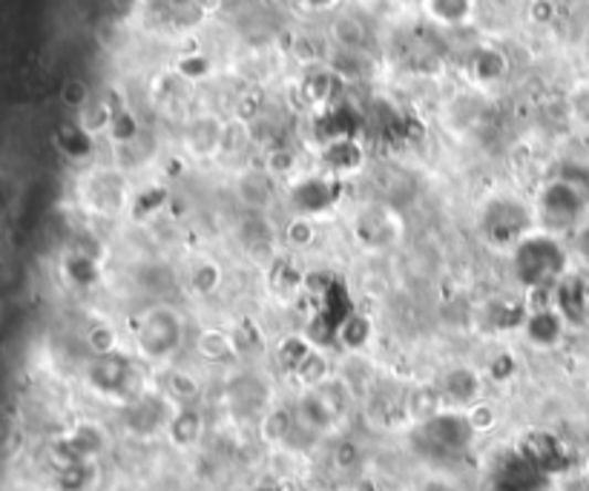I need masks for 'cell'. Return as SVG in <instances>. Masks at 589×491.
<instances>
[{
  "instance_id": "obj_1",
  "label": "cell",
  "mask_w": 589,
  "mask_h": 491,
  "mask_svg": "<svg viewBox=\"0 0 589 491\" xmlns=\"http://www.w3.org/2000/svg\"><path fill=\"white\" fill-rule=\"evenodd\" d=\"M127 348L144 368L165 370L181 363V356L190 351L193 325L185 307L176 300H152L129 314L127 325Z\"/></svg>"
},
{
  "instance_id": "obj_2",
  "label": "cell",
  "mask_w": 589,
  "mask_h": 491,
  "mask_svg": "<svg viewBox=\"0 0 589 491\" xmlns=\"http://www.w3.org/2000/svg\"><path fill=\"white\" fill-rule=\"evenodd\" d=\"M503 268L512 291L520 293L526 302L553 296L560 282L575 273L567 236L544 228H532L520 236L503 257Z\"/></svg>"
},
{
  "instance_id": "obj_3",
  "label": "cell",
  "mask_w": 589,
  "mask_h": 491,
  "mask_svg": "<svg viewBox=\"0 0 589 491\" xmlns=\"http://www.w3.org/2000/svg\"><path fill=\"white\" fill-rule=\"evenodd\" d=\"M133 178L122 161L90 158L72 178V205L84 224H113L133 207Z\"/></svg>"
},
{
  "instance_id": "obj_4",
  "label": "cell",
  "mask_w": 589,
  "mask_h": 491,
  "mask_svg": "<svg viewBox=\"0 0 589 491\" xmlns=\"http://www.w3.org/2000/svg\"><path fill=\"white\" fill-rule=\"evenodd\" d=\"M532 228H538L535 210H532V199L524 196V192H517L515 187H497V190L486 192L481 205H477V210H474L477 242L486 250H492V253H497L501 259Z\"/></svg>"
},
{
  "instance_id": "obj_5",
  "label": "cell",
  "mask_w": 589,
  "mask_h": 491,
  "mask_svg": "<svg viewBox=\"0 0 589 491\" xmlns=\"http://www.w3.org/2000/svg\"><path fill=\"white\" fill-rule=\"evenodd\" d=\"M348 242L362 257H388L406 239V219L388 199H359L343 213Z\"/></svg>"
},
{
  "instance_id": "obj_6",
  "label": "cell",
  "mask_w": 589,
  "mask_h": 491,
  "mask_svg": "<svg viewBox=\"0 0 589 491\" xmlns=\"http://www.w3.org/2000/svg\"><path fill=\"white\" fill-rule=\"evenodd\" d=\"M538 228L569 236L589 216V192L560 173H549L529 192Z\"/></svg>"
},
{
  "instance_id": "obj_7",
  "label": "cell",
  "mask_w": 589,
  "mask_h": 491,
  "mask_svg": "<svg viewBox=\"0 0 589 491\" xmlns=\"http://www.w3.org/2000/svg\"><path fill=\"white\" fill-rule=\"evenodd\" d=\"M477 428L469 420V411H457V408H434L425 417H420L414 426V440L429 457L431 463L445 466L454 463L460 457L472 449Z\"/></svg>"
},
{
  "instance_id": "obj_8",
  "label": "cell",
  "mask_w": 589,
  "mask_h": 491,
  "mask_svg": "<svg viewBox=\"0 0 589 491\" xmlns=\"http://www.w3.org/2000/svg\"><path fill=\"white\" fill-rule=\"evenodd\" d=\"M460 84L472 86L477 93L497 98L512 84L515 75V58L495 38H483L481 32L463 46L457 55Z\"/></svg>"
},
{
  "instance_id": "obj_9",
  "label": "cell",
  "mask_w": 589,
  "mask_h": 491,
  "mask_svg": "<svg viewBox=\"0 0 589 491\" xmlns=\"http://www.w3.org/2000/svg\"><path fill=\"white\" fill-rule=\"evenodd\" d=\"M345 185L323 167L308 164L282 187V207L291 216H308V219L328 221L334 213H343Z\"/></svg>"
},
{
  "instance_id": "obj_10",
  "label": "cell",
  "mask_w": 589,
  "mask_h": 491,
  "mask_svg": "<svg viewBox=\"0 0 589 491\" xmlns=\"http://www.w3.org/2000/svg\"><path fill=\"white\" fill-rule=\"evenodd\" d=\"M233 122L213 107H196L179 122V147L187 161L213 164L228 156Z\"/></svg>"
},
{
  "instance_id": "obj_11",
  "label": "cell",
  "mask_w": 589,
  "mask_h": 491,
  "mask_svg": "<svg viewBox=\"0 0 589 491\" xmlns=\"http://www.w3.org/2000/svg\"><path fill=\"white\" fill-rule=\"evenodd\" d=\"M569 325H572V320L560 311V305L553 296L529 300L526 302L524 316L517 322L515 336L524 342L526 348L538 351V354H549V351H558L567 342Z\"/></svg>"
},
{
  "instance_id": "obj_12",
  "label": "cell",
  "mask_w": 589,
  "mask_h": 491,
  "mask_svg": "<svg viewBox=\"0 0 589 491\" xmlns=\"http://www.w3.org/2000/svg\"><path fill=\"white\" fill-rule=\"evenodd\" d=\"M483 0H420L417 18L438 38L477 35L483 23Z\"/></svg>"
},
{
  "instance_id": "obj_13",
  "label": "cell",
  "mask_w": 589,
  "mask_h": 491,
  "mask_svg": "<svg viewBox=\"0 0 589 491\" xmlns=\"http://www.w3.org/2000/svg\"><path fill=\"white\" fill-rule=\"evenodd\" d=\"M230 192L242 213L273 216V210L282 207V185L259 161L242 164L239 170H233Z\"/></svg>"
},
{
  "instance_id": "obj_14",
  "label": "cell",
  "mask_w": 589,
  "mask_h": 491,
  "mask_svg": "<svg viewBox=\"0 0 589 491\" xmlns=\"http://www.w3.org/2000/svg\"><path fill=\"white\" fill-rule=\"evenodd\" d=\"M179 291L185 296L196 302H213L219 300L228 288V271L224 264L208 253V250H199V253H190L185 262H179Z\"/></svg>"
},
{
  "instance_id": "obj_15",
  "label": "cell",
  "mask_w": 589,
  "mask_h": 491,
  "mask_svg": "<svg viewBox=\"0 0 589 491\" xmlns=\"http://www.w3.org/2000/svg\"><path fill=\"white\" fill-rule=\"evenodd\" d=\"M440 406L457 408V411H472L481 406L486 394V368L472 363H452L438 379Z\"/></svg>"
},
{
  "instance_id": "obj_16",
  "label": "cell",
  "mask_w": 589,
  "mask_h": 491,
  "mask_svg": "<svg viewBox=\"0 0 589 491\" xmlns=\"http://www.w3.org/2000/svg\"><path fill=\"white\" fill-rule=\"evenodd\" d=\"M190 351L208 365H230L236 363L242 348H239L236 334L228 325H201L193 331Z\"/></svg>"
},
{
  "instance_id": "obj_17",
  "label": "cell",
  "mask_w": 589,
  "mask_h": 491,
  "mask_svg": "<svg viewBox=\"0 0 589 491\" xmlns=\"http://www.w3.org/2000/svg\"><path fill=\"white\" fill-rule=\"evenodd\" d=\"M374 336H377V327H374V320L362 311H348L343 320L334 325V345L339 351H345V356H366V351H371Z\"/></svg>"
},
{
  "instance_id": "obj_18",
  "label": "cell",
  "mask_w": 589,
  "mask_h": 491,
  "mask_svg": "<svg viewBox=\"0 0 589 491\" xmlns=\"http://www.w3.org/2000/svg\"><path fill=\"white\" fill-rule=\"evenodd\" d=\"M564 115L569 127L589 136V75L572 81L564 93Z\"/></svg>"
},
{
  "instance_id": "obj_19",
  "label": "cell",
  "mask_w": 589,
  "mask_h": 491,
  "mask_svg": "<svg viewBox=\"0 0 589 491\" xmlns=\"http://www.w3.org/2000/svg\"><path fill=\"white\" fill-rule=\"evenodd\" d=\"M569 253H572V264L575 271L589 273V216L567 236Z\"/></svg>"
},
{
  "instance_id": "obj_20",
  "label": "cell",
  "mask_w": 589,
  "mask_h": 491,
  "mask_svg": "<svg viewBox=\"0 0 589 491\" xmlns=\"http://www.w3.org/2000/svg\"><path fill=\"white\" fill-rule=\"evenodd\" d=\"M423 491H452V485H445V483H434V485H425Z\"/></svg>"
}]
</instances>
